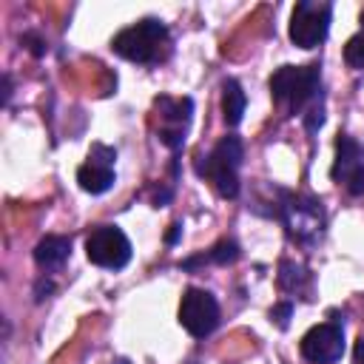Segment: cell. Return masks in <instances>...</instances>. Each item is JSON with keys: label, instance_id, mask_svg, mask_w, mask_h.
Segmentation results:
<instances>
[{"label": "cell", "instance_id": "obj_1", "mask_svg": "<svg viewBox=\"0 0 364 364\" xmlns=\"http://www.w3.org/2000/svg\"><path fill=\"white\" fill-rule=\"evenodd\" d=\"M273 193H276V202L267 210V216L284 225V233L290 236V242L301 247H313L324 236V225H327L321 199L313 193H296L287 188H273Z\"/></svg>", "mask_w": 364, "mask_h": 364}, {"label": "cell", "instance_id": "obj_2", "mask_svg": "<svg viewBox=\"0 0 364 364\" xmlns=\"http://www.w3.org/2000/svg\"><path fill=\"white\" fill-rule=\"evenodd\" d=\"M111 51L136 65H156L171 54V31L159 17H142L114 34Z\"/></svg>", "mask_w": 364, "mask_h": 364}, {"label": "cell", "instance_id": "obj_3", "mask_svg": "<svg viewBox=\"0 0 364 364\" xmlns=\"http://www.w3.org/2000/svg\"><path fill=\"white\" fill-rule=\"evenodd\" d=\"M270 97L287 114H304L316 100H321V65H279L267 80Z\"/></svg>", "mask_w": 364, "mask_h": 364}, {"label": "cell", "instance_id": "obj_4", "mask_svg": "<svg viewBox=\"0 0 364 364\" xmlns=\"http://www.w3.org/2000/svg\"><path fill=\"white\" fill-rule=\"evenodd\" d=\"M245 159V142L236 134L222 136L205 156L196 159V173L205 176L222 199L239 196V168Z\"/></svg>", "mask_w": 364, "mask_h": 364}, {"label": "cell", "instance_id": "obj_5", "mask_svg": "<svg viewBox=\"0 0 364 364\" xmlns=\"http://www.w3.org/2000/svg\"><path fill=\"white\" fill-rule=\"evenodd\" d=\"M330 17H333V3H318V0H301L293 6L290 14V43L310 51L327 40L330 31Z\"/></svg>", "mask_w": 364, "mask_h": 364}, {"label": "cell", "instance_id": "obj_6", "mask_svg": "<svg viewBox=\"0 0 364 364\" xmlns=\"http://www.w3.org/2000/svg\"><path fill=\"white\" fill-rule=\"evenodd\" d=\"M154 111L159 117V128H156V139L173 151V156H179L182 145H185V134L193 117V100L191 97H154Z\"/></svg>", "mask_w": 364, "mask_h": 364}, {"label": "cell", "instance_id": "obj_7", "mask_svg": "<svg viewBox=\"0 0 364 364\" xmlns=\"http://www.w3.org/2000/svg\"><path fill=\"white\" fill-rule=\"evenodd\" d=\"M131 242L117 225H97L85 236V256L91 264L105 270H122L131 262Z\"/></svg>", "mask_w": 364, "mask_h": 364}, {"label": "cell", "instance_id": "obj_8", "mask_svg": "<svg viewBox=\"0 0 364 364\" xmlns=\"http://www.w3.org/2000/svg\"><path fill=\"white\" fill-rule=\"evenodd\" d=\"M179 324L193 338H208L219 327V301L205 287H185L179 301Z\"/></svg>", "mask_w": 364, "mask_h": 364}, {"label": "cell", "instance_id": "obj_9", "mask_svg": "<svg viewBox=\"0 0 364 364\" xmlns=\"http://www.w3.org/2000/svg\"><path fill=\"white\" fill-rule=\"evenodd\" d=\"M330 176L338 185L344 182L347 193L364 196V145L358 139H353L350 134L338 131V136H336V159H333Z\"/></svg>", "mask_w": 364, "mask_h": 364}, {"label": "cell", "instance_id": "obj_10", "mask_svg": "<svg viewBox=\"0 0 364 364\" xmlns=\"http://www.w3.org/2000/svg\"><path fill=\"white\" fill-rule=\"evenodd\" d=\"M301 358L310 364H336L344 355V324L324 321L310 327L299 341Z\"/></svg>", "mask_w": 364, "mask_h": 364}, {"label": "cell", "instance_id": "obj_11", "mask_svg": "<svg viewBox=\"0 0 364 364\" xmlns=\"http://www.w3.org/2000/svg\"><path fill=\"white\" fill-rule=\"evenodd\" d=\"M114 159H117V148L94 142L91 151H88V159L77 168V185L91 196H100V193L111 191L114 182H117Z\"/></svg>", "mask_w": 364, "mask_h": 364}, {"label": "cell", "instance_id": "obj_12", "mask_svg": "<svg viewBox=\"0 0 364 364\" xmlns=\"http://www.w3.org/2000/svg\"><path fill=\"white\" fill-rule=\"evenodd\" d=\"M71 256V236H60V233H48L34 245V262L40 270L51 273L57 267H63Z\"/></svg>", "mask_w": 364, "mask_h": 364}, {"label": "cell", "instance_id": "obj_13", "mask_svg": "<svg viewBox=\"0 0 364 364\" xmlns=\"http://www.w3.org/2000/svg\"><path fill=\"white\" fill-rule=\"evenodd\" d=\"M239 256H242L239 242L225 236V239H219L208 253H199V256H191V259L179 262V267H182V270H193L196 264H219V267H228V264H233Z\"/></svg>", "mask_w": 364, "mask_h": 364}, {"label": "cell", "instance_id": "obj_14", "mask_svg": "<svg viewBox=\"0 0 364 364\" xmlns=\"http://www.w3.org/2000/svg\"><path fill=\"white\" fill-rule=\"evenodd\" d=\"M245 105H247V97H245L239 80H233V77L222 80V119L228 128H236L242 122Z\"/></svg>", "mask_w": 364, "mask_h": 364}, {"label": "cell", "instance_id": "obj_15", "mask_svg": "<svg viewBox=\"0 0 364 364\" xmlns=\"http://www.w3.org/2000/svg\"><path fill=\"white\" fill-rule=\"evenodd\" d=\"M276 282H279V290H284V293H307V287H310V273H307L299 262L282 259V262H279Z\"/></svg>", "mask_w": 364, "mask_h": 364}, {"label": "cell", "instance_id": "obj_16", "mask_svg": "<svg viewBox=\"0 0 364 364\" xmlns=\"http://www.w3.org/2000/svg\"><path fill=\"white\" fill-rule=\"evenodd\" d=\"M344 63L350 68H364V34H353L344 46Z\"/></svg>", "mask_w": 364, "mask_h": 364}, {"label": "cell", "instance_id": "obj_17", "mask_svg": "<svg viewBox=\"0 0 364 364\" xmlns=\"http://www.w3.org/2000/svg\"><path fill=\"white\" fill-rule=\"evenodd\" d=\"M301 122H304V131H307V134H316V131L324 125V100H316V102L301 114Z\"/></svg>", "mask_w": 364, "mask_h": 364}, {"label": "cell", "instance_id": "obj_18", "mask_svg": "<svg viewBox=\"0 0 364 364\" xmlns=\"http://www.w3.org/2000/svg\"><path fill=\"white\" fill-rule=\"evenodd\" d=\"M290 316H293V301H279L267 310V318L279 327V330H287L290 327Z\"/></svg>", "mask_w": 364, "mask_h": 364}, {"label": "cell", "instance_id": "obj_19", "mask_svg": "<svg viewBox=\"0 0 364 364\" xmlns=\"http://www.w3.org/2000/svg\"><path fill=\"white\" fill-rule=\"evenodd\" d=\"M20 46H26L34 57H43L48 51V43H46V37L40 31H23L20 34Z\"/></svg>", "mask_w": 364, "mask_h": 364}, {"label": "cell", "instance_id": "obj_20", "mask_svg": "<svg viewBox=\"0 0 364 364\" xmlns=\"http://www.w3.org/2000/svg\"><path fill=\"white\" fill-rule=\"evenodd\" d=\"M51 290H54V284H51L48 279H40V282L34 284V299H37V301H43V299H48V293H51Z\"/></svg>", "mask_w": 364, "mask_h": 364}, {"label": "cell", "instance_id": "obj_21", "mask_svg": "<svg viewBox=\"0 0 364 364\" xmlns=\"http://www.w3.org/2000/svg\"><path fill=\"white\" fill-rule=\"evenodd\" d=\"M353 364H364V333L355 338V347H353Z\"/></svg>", "mask_w": 364, "mask_h": 364}, {"label": "cell", "instance_id": "obj_22", "mask_svg": "<svg viewBox=\"0 0 364 364\" xmlns=\"http://www.w3.org/2000/svg\"><path fill=\"white\" fill-rule=\"evenodd\" d=\"M182 236V225L179 222H173L171 225V230H168V236H165V245H176V239Z\"/></svg>", "mask_w": 364, "mask_h": 364}, {"label": "cell", "instance_id": "obj_23", "mask_svg": "<svg viewBox=\"0 0 364 364\" xmlns=\"http://www.w3.org/2000/svg\"><path fill=\"white\" fill-rule=\"evenodd\" d=\"M9 100H11V77L3 74V105H9Z\"/></svg>", "mask_w": 364, "mask_h": 364}, {"label": "cell", "instance_id": "obj_24", "mask_svg": "<svg viewBox=\"0 0 364 364\" xmlns=\"http://www.w3.org/2000/svg\"><path fill=\"white\" fill-rule=\"evenodd\" d=\"M361 26H364V11H361Z\"/></svg>", "mask_w": 364, "mask_h": 364}]
</instances>
